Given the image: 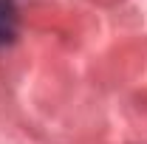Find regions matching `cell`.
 Returning <instances> with one entry per match:
<instances>
[{
    "label": "cell",
    "mask_w": 147,
    "mask_h": 144,
    "mask_svg": "<svg viewBox=\"0 0 147 144\" xmlns=\"http://www.w3.org/2000/svg\"><path fill=\"white\" fill-rule=\"evenodd\" d=\"M20 34V9L17 0H0V48L11 45Z\"/></svg>",
    "instance_id": "1"
}]
</instances>
